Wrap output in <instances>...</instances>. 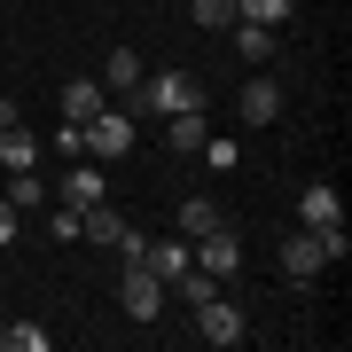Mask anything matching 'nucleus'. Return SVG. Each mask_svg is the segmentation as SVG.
Listing matches in <instances>:
<instances>
[{
    "label": "nucleus",
    "mask_w": 352,
    "mask_h": 352,
    "mask_svg": "<svg viewBox=\"0 0 352 352\" xmlns=\"http://www.w3.org/2000/svg\"><path fill=\"white\" fill-rule=\"evenodd\" d=\"M0 188H8V204H47V188H39V173H8Z\"/></svg>",
    "instance_id": "obj_21"
},
{
    "label": "nucleus",
    "mask_w": 352,
    "mask_h": 352,
    "mask_svg": "<svg viewBox=\"0 0 352 352\" xmlns=\"http://www.w3.org/2000/svg\"><path fill=\"white\" fill-rule=\"evenodd\" d=\"M204 133H212V126H204V110H173V118H164V149H180V157H196Z\"/></svg>",
    "instance_id": "obj_11"
},
{
    "label": "nucleus",
    "mask_w": 352,
    "mask_h": 352,
    "mask_svg": "<svg viewBox=\"0 0 352 352\" xmlns=\"http://www.w3.org/2000/svg\"><path fill=\"white\" fill-rule=\"evenodd\" d=\"M47 149H63V157H87V126H71V118H63V126H55V141H47Z\"/></svg>",
    "instance_id": "obj_22"
},
{
    "label": "nucleus",
    "mask_w": 352,
    "mask_h": 352,
    "mask_svg": "<svg viewBox=\"0 0 352 352\" xmlns=\"http://www.w3.org/2000/svg\"><path fill=\"white\" fill-rule=\"evenodd\" d=\"M94 110H110V102H102V78H71V87H63V118H71V126H87Z\"/></svg>",
    "instance_id": "obj_13"
},
{
    "label": "nucleus",
    "mask_w": 352,
    "mask_h": 352,
    "mask_svg": "<svg viewBox=\"0 0 352 352\" xmlns=\"http://www.w3.org/2000/svg\"><path fill=\"white\" fill-rule=\"evenodd\" d=\"M0 126H16V102H8V94H0Z\"/></svg>",
    "instance_id": "obj_26"
},
{
    "label": "nucleus",
    "mask_w": 352,
    "mask_h": 352,
    "mask_svg": "<svg viewBox=\"0 0 352 352\" xmlns=\"http://www.w3.org/2000/svg\"><path fill=\"white\" fill-rule=\"evenodd\" d=\"M78 235L102 243V251H118V258H141V251H149V235H133L126 212H118L110 196H102V204H78Z\"/></svg>",
    "instance_id": "obj_1"
},
{
    "label": "nucleus",
    "mask_w": 352,
    "mask_h": 352,
    "mask_svg": "<svg viewBox=\"0 0 352 352\" xmlns=\"http://www.w3.org/2000/svg\"><path fill=\"white\" fill-rule=\"evenodd\" d=\"M298 219H305V227H337V219H344V204H337V188H329V180H314V188L298 196Z\"/></svg>",
    "instance_id": "obj_12"
},
{
    "label": "nucleus",
    "mask_w": 352,
    "mask_h": 352,
    "mask_svg": "<svg viewBox=\"0 0 352 352\" xmlns=\"http://www.w3.org/2000/svg\"><path fill=\"white\" fill-rule=\"evenodd\" d=\"M188 16H196L204 32H227V24H243V8H235V0H196Z\"/></svg>",
    "instance_id": "obj_17"
},
{
    "label": "nucleus",
    "mask_w": 352,
    "mask_h": 352,
    "mask_svg": "<svg viewBox=\"0 0 352 352\" xmlns=\"http://www.w3.org/2000/svg\"><path fill=\"white\" fill-rule=\"evenodd\" d=\"M47 235H55V243H78V212H71V204H63V212L47 219Z\"/></svg>",
    "instance_id": "obj_24"
},
{
    "label": "nucleus",
    "mask_w": 352,
    "mask_h": 352,
    "mask_svg": "<svg viewBox=\"0 0 352 352\" xmlns=\"http://www.w3.org/2000/svg\"><path fill=\"white\" fill-rule=\"evenodd\" d=\"M118 305H126L141 329H157V321H164V282H157L141 258H126V274H118Z\"/></svg>",
    "instance_id": "obj_3"
},
{
    "label": "nucleus",
    "mask_w": 352,
    "mask_h": 352,
    "mask_svg": "<svg viewBox=\"0 0 352 352\" xmlns=\"http://www.w3.org/2000/svg\"><path fill=\"white\" fill-rule=\"evenodd\" d=\"M0 352H8V321H0Z\"/></svg>",
    "instance_id": "obj_27"
},
{
    "label": "nucleus",
    "mask_w": 352,
    "mask_h": 352,
    "mask_svg": "<svg viewBox=\"0 0 352 352\" xmlns=\"http://www.w3.org/2000/svg\"><path fill=\"white\" fill-rule=\"evenodd\" d=\"M55 337H47V329H39V321H8V352H47Z\"/></svg>",
    "instance_id": "obj_19"
},
{
    "label": "nucleus",
    "mask_w": 352,
    "mask_h": 352,
    "mask_svg": "<svg viewBox=\"0 0 352 352\" xmlns=\"http://www.w3.org/2000/svg\"><path fill=\"white\" fill-rule=\"evenodd\" d=\"M188 258H196L212 282L243 274V235H235V219H227V227H212V235H196V243H188Z\"/></svg>",
    "instance_id": "obj_4"
},
{
    "label": "nucleus",
    "mask_w": 352,
    "mask_h": 352,
    "mask_svg": "<svg viewBox=\"0 0 352 352\" xmlns=\"http://www.w3.org/2000/svg\"><path fill=\"white\" fill-rule=\"evenodd\" d=\"M141 110H157V118L204 110V78H196V71H157V78H141Z\"/></svg>",
    "instance_id": "obj_2"
},
{
    "label": "nucleus",
    "mask_w": 352,
    "mask_h": 352,
    "mask_svg": "<svg viewBox=\"0 0 352 352\" xmlns=\"http://www.w3.org/2000/svg\"><path fill=\"white\" fill-rule=\"evenodd\" d=\"M0 243H16V204H8V188H0Z\"/></svg>",
    "instance_id": "obj_25"
},
{
    "label": "nucleus",
    "mask_w": 352,
    "mask_h": 352,
    "mask_svg": "<svg viewBox=\"0 0 352 352\" xmlns=\"http://www.w3.org/2000/svg\"><path fill=\"white\" fill-rule=\"evenodd\" d=\"M321 266H329V258H321V235H314V227H298V235L282 243V274H289V282H314Z\"/></svg>",
    "instance_id": "obj_9"
},
{
    "label": "nucleus",
    "mask_w": 352,
    "mask_h": 352,
    "mask_svg": "<svg viewBox=\"0 0 352 352\" xmlns=\"http://www.w3.org/2000/svg\"><path fill=\"white\" fill-rule=\"evenodd\" d=\"M212 227H227V212H219L212 196H188V204H180V235H188V243H196V235H212Z\"/></svg>",
    "instance_id": "obj_15"
},
{
    "label": "nucleus",
    "mask_w": 352,
    "mask_h": 352,
    "mask_svg": "<svg viewBox=\"0 0 352 352\" xmlns=\"http://www.w3.org/2000/svg\"><path fill=\"white\" fill-rule=\"evenodd\" d=\"M314 235H321V258H329V266H344V258H352V235H344V219H337V227H314Z\"/></svg>",
    "instance_id": "obj_20"
},
{
    "label": "nucleus",
    "mask_w": 352,
    "mask_h": 352,
    "mask_svg": "<svg viewBox=\"0 0 352 352\" xmlns=\"http://www.w3.org/2000/svg\"><path fill=\"white\" fill-rule=\"evenodd\" d=\"M102 196H110L102 164H94V157H71V173H63V188H55V204H71V212H78V204H102Z\"/></svg>",
    "instance_id": "obj_7"
},
{
    "label": "nucleus",
    "mask_w": 352,
    "mask_h": 352,
    "mask_svg": "<svg viewBox=\"0 0 352 352\" xmlns=\"http://www.w3.org/2000/svg\"><path fill=\"white\" fill-rule=\"evenodd\" d=\"M235 110H243V126H274V118H282V87H274V78H243Z\"/></svg>",
    "instance_id": "obj_8"
},
{
    "label": "nucleus",
    "mask_w": 352,
    "mask_h": 352,
    "mask_svg": "<svg viewBox=\"0 0 352 352\" xmlns=\"http://www.w3.org/2000/svg\"><path fill=\"white\" fill-rule=\"evenodd\" d=\"M204 157H212V173H235V157H243V149H235V141H212V133H204Z\"/></svg>",
    "instance_id": "obj_23"
},
{
    "label": "nucleus",
    "mask_w": 352,
    "mask_h": 352,
    "mask_svg": "<svg viewBox=\"0 0 352 352\" xmlns=\"http://www.w3.org/2000/svg\"><path fill=\"white\" fill-rule=\"evenodd\" d=\"M39 149H47V141H32V133H24V118H16V126H0V164H8V173H32Z\"/></svg>",
    "instance_id": "obj_10"
},
{
    "label": "nucleus",
    "mask_w": 352,
    "mask_h": 352,
    "mask_svg": "<svg viewBox=\"0 0 352 352\" xmlns=\"http://www.w3.org/2000/svg\"><path fill=\"white\" fill-rule=\"evenodd\" d=\"M110 87H118V94L141 87V55H133V47H110V63H102V94H110Z\"/></svg>",
    "instance_id": "obj_14"
},
{
    "label": "nucleus",
    "mask_w": 352,
    "mask_h": 352,
    "mask_svg": "<svg viewBox=\"0 0 352 352\" xmlns=\"http://www.w3.org/2000/svg\"><path fill=\"white\" fill-rule=\"evenodd\" d=\"M196 337L227 352V344H243V337H251V329H243V314H235L227 298H204V305H196Z\"/></svg>",
    "instance_id": "obj_6"
},
{
    "label": "nucleus",
    "mask_w": 352,
    "mask_h": 352,
    "mask_svg": "<svg viewBox=\"0 0 352 352\" xmlns=\"http://www.w3.org/2000/svg\"><path fill=\"white\" fill-rule=\"evenodd\" d=\"M235 8H243V24H266V32H282L289 0H235Z\"/></svg>",
    "instance_id": "obj_18"
},
{
    "label": "nucleus",
    "mask_w": 352,
    "mask_h": 352,
    "mask_svg": "<svg viewBox=\"0 0 352 352\" xmlns=\"http://www.w3.org/2000/svg\"><path fill=\"white\" fill-rule=\"evenodd\" d=\"M126 149H133V118L126 110H94L87 118V157L110 164V157H126Z\"/></svg>",
    "instance_id": "obj_5"
},
{
    "label": "nucleus",
    "mask_w": 352,
    "mask_h": 352,
    "mask_svg": "<svg viewBox=\"0 0 352 352\" xmlns=\"http://www.w3.org/2000/svg\"><path fill=\"white\" fill-rule=\"evenodd\" d=\"M227 32H235V55H243V63L266 71V55H274V32H266V24H227Z\"/></svg>",
    "instance_id": "obj_16"
}]
</instances>
